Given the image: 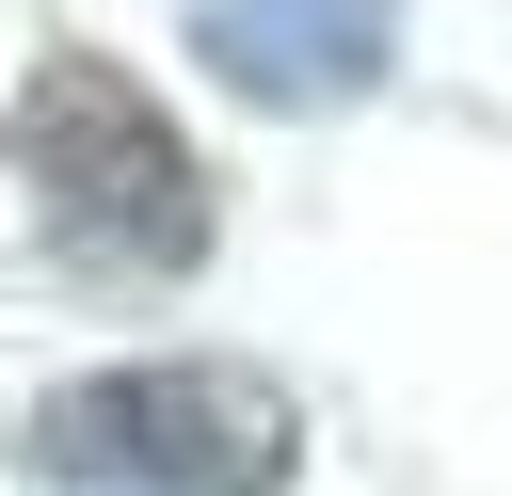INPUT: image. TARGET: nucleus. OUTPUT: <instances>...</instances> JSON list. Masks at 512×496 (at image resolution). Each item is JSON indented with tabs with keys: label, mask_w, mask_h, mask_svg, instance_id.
<instances>
[{
	"label": "nucleus",
	"mask_w": 512,
	"mask_h": 496,
	"mask_svg": "<svg viewBox=\"0 0 512 496\" xmlns=\"http://www.w3.org/2000/svg\"><path fill=\"white\" fill-rule=\"evenodd\" d=\"M0 144H16V192H32L48 256L128 272V288H176V272L208 256V176H192L176 112H160L128 64L48 48V64L16 80V128H0Z\"/></svg>",
	"instance_id": "obj_1"
},
{
	"label": "nucleus",
	"mask_w": 512,
	"mask_h": 496,
	"mask_svg": "<svg viewBox=\"0 0 512 496\" xmlns=\"http://www.w3.org/2000/svg\"><path fill=\"white\" fill-rule=\"evenodd\" d=\"M32 480H64V496H288V400L224 352L80 368L32 400Z\"/></svg>",
	"instance_id": "obj_2"
},
{
	"label": "nucleus",
	"mask_w": 512,
	"mask_h": 496,
	"mask_svg": "<svg viewBox=\"0 0 512 496\" xmlns=\"http://www.w3.org/2000/svg\"><path fill=\"white\" fill-rule=\"evenodd\" d=\"M192 32L272 112H336V96H368L400 64V0H192Z\"/></svg>",
	"instance_id": "obj_3"
}]
</instances>
